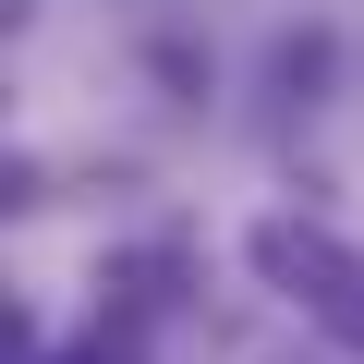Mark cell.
Instances as JSON below:
<instances>
[{
    "mask_svg": "<svg viewBox=\"0 0 364 364\" xmlns=\"http://www.w3.org/2000/svg\"><path fill=\"white\" fill-rule=\"evenodd\" d=\"M61 364H122V352H109V340H85V352H61Z\"/></svg>",
    "mask_w": 364,
    "mask_h": 364,
    "instance_id": "7a4b0ae2",
    "label": "cell"
},
{
    "mask_svg": "<svg viewBox=\"0 0 364 364\" xmlns=\"http://www.w3.org/2000/svg\"><path fill=\"white\" fill-rule=\"evenodd\" d=\"M255 279L279 291V304H304L340 352H364V255L328 231V219H255Z\"/></svg>",
    "mask_w": 364,
    "mask_h": 364,
    "instance_id": "6da1fadb",
    "label": "cell"
}]
</instances>
